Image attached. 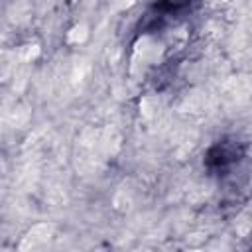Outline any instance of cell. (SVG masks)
Instances as JSON below:
<instances>
[{"label":"cell","mask_w":252,"mask_h":252,"mask_svg":"<svg viewBox=\"0 0 252 252\" xmlns=\"http://www.w3.org/2000/svg\"><path fill=\"white\" fill-rule=\"evenodd\" d=\"M244 156H246V144L234 136H226L207 148L203 156V165L209 171V175L226 177L244 159Z\"/></svg>","instance_id":"cell-1"}]
</instances>
